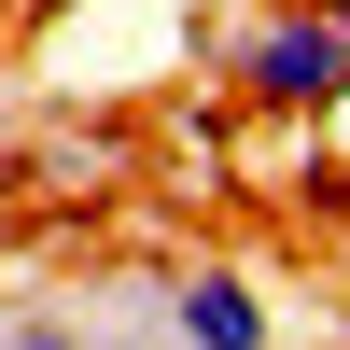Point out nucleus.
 Here are the masks:
<instances>
[{
	"instance_id": "f257e3e1",
	"label": "nucleus",
	"mask_w": 350,
	"mask_h": 350,
	"mask_svg": "<svg viewBox=\"0 0 350 350\" xmlns=\"http://www.w3.org/2000/svg\"><path fill=\"white\" fill-rule=\"evenodd\" d=\"M211 70L239 84V112H267V126H336L350 112V0H252L211 42Z\"/></svg>"
},
{
	"instance_id": "f03ea898",
	"label": "nucleus",
	"mask_w": 350,
	"mask_h": 350,
	"mask_svg": "<svg viewBox=\"0 0 350 350\" xmlns=\"http://www.w3.org/2000/svg\"><path fill=\"white\" fill-rule=\"evenodd\" d=\"M140 323H154L168 350H280V308L252 295V267H224V252H196V267H154L126 280Z\"/></svg>"
},
{
	"instance_id": "7ed1b4c3",
	"label": "nucleus",
	"mask_w": 350,
	"mask_h": 350,
	"mask_svg": "<svg viewBox=\"0 0 350 350\" xmlns=\"http://www.w3.org/2000/svg\"><path fill=\"white\" fill-rule=\"evenodd\" d=\"M0 350H84V323H56V308H14V323H0Z\"/></svg>"
},
{
	"instance_id": "20e7f679",
	"label": "nucleus",
	"mask_w": 350,
	"mask_h": 350,
	"mask_svg": "<svg viewBox=\"0 0 350 350\" xmlns=\"http://www.w3.org/2000/svg\"><path fill=\"white\" fill-rule=\"evenodd\" d=\"M84 350H168V336L140 323V295H126V308H112V323H84Z\"/></svg>"
},
{
	"instance_id": "39448f33",
	"label": "nucleus",
	"mask_w": 350,
	"mask_h": 350,
	"mask_svg": "<svg viewBox=\"0 0 350 350\" xmlns=\"http://www.w3.org/2000/svg\"><path fill=\"white\" fill-rule=\"evenodd\" d=\"M14 14H84V0H14Z\"/></svg>"
}]
</instances>
